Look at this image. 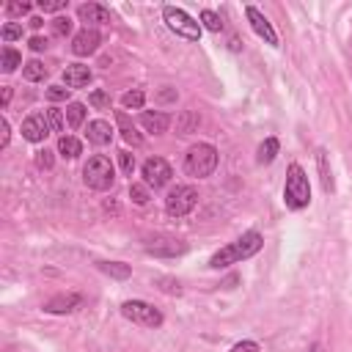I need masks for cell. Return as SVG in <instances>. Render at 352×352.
<instances>
[{
	"label": "cell",
	"mask_w": 352,
	"mask_h": 352,
	"mask_svg": "<svg viewBox=\"0 0 352 352\" xmlns=\"http://www.w3.org/2000/svg\"><path fill=\"white\" fill-rule=\"evenodd\" d=\"M261 248H264L261 231L250 228V231L239 234L234 242H228V245H223L220 250H214L212 258H209V270H226V267H231V264L248 261V258H253Z\"/></svg>",
	"instance_id": "1"
},
{
	"label": "cell",
	"mask_w": 352,
	"mask_h": 352,
	"mask_svg": "<svg viewBox=\"0 0 352 352\" xmlns=\"http://www.w3.org/2000/svg\"><path fill=\"white\" fill-rule=\"evenodd\" d=\"M283 204L289 212H302L311 204V182L308 173L300 162H292L286 168V182H283Z\"/></svg>",
	"instance_id": "2"
},
{
	"label": "cell",
	"mask_w": 352,
	"mask_h": 352,
	"mask_svg": "<svg viewBox=\"0 0 352 352\" xmlns=\"http://www.w3.org/2000/svg\"><path fill=\"white\" fill-rule=\"evenodd\" d=\"M220 165V151L201 140V143H192L184 154V173L192 176V179H209Z\"/></svg>",
	"instance_id": "3"
},
{
	"label": "cell",
	"mask_w": 352,
	"mask_h": 352,
	"mask_svg": "<svg viewBox=\"0 0 352 352\" xmlns=\"http://www.w3.org/2000/svg\"><path fill=\"white\" fill-rule=\"evenodd\" d=\"M82 184L96 190V192H104L116 184V165L110 162V157L104 154H91L82 165Z\"/></svg>",
	"instance_id": "4"
},
{
	"label": "cell",
	"mask_w": 352,
	"mask_h": 352,
	"mask_svg": "<svg viewBox=\"0 0 352 352\" xmlns=\"http://www.w3.org/2000/svg\"><path fill=\"white\" fill-rule=\"evenodd\" d=\"M162 22H165V28L170 30V33H176L179 38H184V41H201V33H204V28H201V22L195 19V16H190L184 8H179V6H162Z\"/></svg>",
	"instance_id": "5"
},
{
	"label": "cell",
	"mask_w": 352,
	"mask_h": 352,
	"mask_svg": "<svg viewBox=\"0 0 352 352\" xmlns=\"http://www.w3.org/2000/svg\"><path fill=\"white\" fill-rule=\"evenodd\" d=\"M118 311H121V316H124L126 322L140 324V327H148V330H157V327H162V322H165L162 311L154 308V305L146 302V300H124Z\"/></svg>",
	"instance_id": "6"
},
{
	"label": "cell",
	"mask_w": 352,
	"mask_h": 352,
	"mask_svg": "<svg viewBox=\"0 0 352 352\" xmlns=\"http://www.w3.org/2000/svg\"><path fill=\"white\" fill-rule=\"evenodd\" d=\"M198 206V190L192 184H173L165 195V212L170 217H187Z\"/></svg>",
	"instance_id": "7"
},
{
	"label": "cell",
	"mask_w": 352,
	"mask_h": 352,
	"mask_svg": "<svg viewBox=\"0 0 352 352\" xmlns=\"http://www.w3.org/2000/svg\"><path fill=\"white\" fill-rule=\"evenodd\" d=\"M140 176H143V184H146L148 190H162V187L170 184L173 170H170L168 160H162V157H148V160L140 165Z\"/></svg>",
	"instance_id": "8"
},
{
	"label": "cell",
	"mask_w": 352,
	"mask_h": 352,
	"mask_svg": "<svg viewBox=\"0 0 352 352\" xmlns=\"http://www.w3.org/2000/svg\"><path fill=\"white\" fill-rule=\"evenodd\" d=\"M245 19H248V25L253 28V33H256L264 44H270V47H280V38H278L275 28H272V22L264 16L261 8H256V6H245Z\"/></svg>",
	"instance_id": "9"
},
{
	"label": "cell",
	"mask_w": 352,
	"mask_h": 352,
	"mask_svg": "<svg viewBox=\"0 0 352 352\" xmlns=\"http://www.w3.org/2000/svg\"><path fill=\"white\" fill-rule=\"evenodd\" d=\"M82 294H77V292H60V294H55V297H50L44 305H41V311L44 314H52V316H60V314H74L77 308H82Z\"/></svg>",
	"instance_id": "10"
},
{
	"label": "cell",
	"mask_w": 352,
	"mask_h": 352,
	"mask_svg": "<svg viewBox=\"0 0 352 352\" xmlns=\"http://www.w3.org/2000/svg\"><path fill=\"white\" fill-rule=\"evenodd\" d=\"M99 44H102V36H99L96 28H82V30H77V33L72 36V52H74L77 58L94 55V52L99 50Z\"/></svg>",
	"instance_id": "11"
},
{
	"label": "cell",
	"mask_w": 352,
	"mask_h": 352,
	"mask_svg": "<svg viewBox=\"0 0 352 352\" xmlns=\"http://www.w3.org/2000/svg\"><path fill=\"white\" fill-rule=\"evenodd\" d=\"M19 132H22V138H25L28 143H44V140H47V135H50L52 129H50V124H47V116H44V113H30V116L22 121Z\"/></svg>",
	"instance_id": "12"
},
{
	"label": "cell",
	"mask_w": 352,
	"mask_h": 352,
	"mask_svg": "<svg viewBox=\"0 0 352 352\" xmlns=\"http://www.w3.org/2000/svg\"><path fill=\"white\" fill-rule=\"evenodd\" d=\"M60 80L69 91H77V88H85L94 80V72L85 63H66L63 72H60Z\"/></svg>",
	"instance_id": "13"
},
{
	"label": "cell",
	"mask_w": 352,
	"mask_h": 352,
	"mask_svg": "<svg viewBox=\"0 0 352 352\" xmlns=\"http://www.w3.org/2000/svg\"><path fill=\"white\" fill-rule=\"evenodd\" d=\"M77 19L85 22V28H96V25H110V11L102 3H80L77 6Z\"/></svg>",
	"instance_id": "14"
},
{
	"label": "cell",
	"mask_w": 352,
	"mask_h": 352,
	"mask_svg": "<svg viewBox=\"0 0 352 352\" xmlns=\"http://www.w3.org/2000/svg\"><path fill=\"white\" fill-rule=\"evenodd\" d=\"M146 253H151V256H182V253H187V242H182L176 236H157V239H148Z\"/></svg>",
	"instance_id": "15"
},
{
	"label": "cell",
	"mask_w": 352,
	"mask_h": 352,
	"mask_svg": "<svg viewBox=\"0 0 352 352\" xmlns=\"http://www.w3.org/2000/svg\"><path fill=\"white\" fill-rule=\"evenodd\" d=\"M140 126L148 135H165L168 126H170V116L162 113V110H143L140 113Z\"/></svg>",
	"instance_id": "16"
},
{
	"label": "cell",
	"mask_w": 352,
	"mask_h": 352,
	"mask_svg": "<svg viewBox=\"0 0 352 352\" xmlns=\"http://www.w3.org/2000/svg\"><path fill=\"white\" fill-rule=\"evenodd\" d=\"M113 126H110V121H104V118H94V121H88V126H85V138H88V143L91 146H107L110 140H113Z\"/></svg>",
	"instance_id": "17"
},
{
	"label": "cell",
	"mask_w": 352,
	"mask_h": 352,
	"mask_svg": "<svg viewBox=\"0 0 352 352\" xmlns=\"http://www.w3.org/2000/svg\"><path fill=\"white\" fill-rule=\"evenodd\" d=\"M116 126H118V132H121L124 143H129V146H143V135H140V132H138V126L126 118V113H124V110H116Z\"/></svg>",
	"instance_id": "18"
},
{
	"label": "cell",
	"mask_w": 352,
	"mask_h": 352,
	"mask_svg": "<svg viewBox=\"0 0 352 352\" xmlns=\"http://www.w3.org/2000/svg\"><path fill=\"white\" fill-rule=\"evenodd\" d=\"M278 151H280V140L270 135V138H264V140L258 143V148H256V162H258V165H272L275 157H278Z\"/></svg>",
	"instance_id": "19"
},
{
	"label": "cell",
	"mask_w": 352,
	"mask_h": 352,
	"mask_svg": "<svg viewBox=\"0 0 352 352\" xmlns=\"http://www.w3.org/2000/svg\"><path fill=\"white\" fill-rule=\"evenodd\" d=\"M316 170H319L322 190L324 192H333L336 190V182H333V170H330V160H327V151L324 148H316Z\"/></svg>",
	"instance_id": "20"
},
{
	"label": "cell",
	"mask_w": 352,
	"mask_h": 352,
	"mask_svg": "<svg viewBox=\"0 0 352 352\" xmlns=\"http://www.w3.org/2000/svg\"><path fill=\"white\" fill-rule=\"evenodd\" d=\"M96 270L104 272V275L113 278V280H126V278H132V267L124 264V261H96Z\"/></svg>",
	"instance_id": "21"
},
{
	"label": "cell",
	"mask_w": 352,
	"mask_h": 352,
	"mask_svg": "<svg viewBox=\"0 0 352 352\" xmlns=\"http://www.w3.org/2000/svg\"><path fill=\"white\" fill-rule=\"evenodd\" d=\"M16 66H25V63H22V52L14 50L11 44H6V47L0 50V72H3V74H11V72H16Z\"/></svg>",
	"instance_id": "22"
},
{
	"label": "cell",
	"mask_w": 352,
	"mask_h": 352,
	"mask_svg": "<svg viewBox=\"0 0 352 352\" xmlns=\"http://www.w3.org/2000/svg\"><path fill=\"white\" fill-rule=\"evenodd\" d=\"M58 154L63 160H77L82 154V143L74 138V135H60L58 138Z\"/></svg>",
	"instance_id": "23"
},
{
	"label": "cell",
	"mask_w": 352,
	"mask_h": 352,
	"mask_svg": "<svg viewBox=\"0 0 352 352\" xmlns=\"http://www.w3.org/2000/svg\"><path fill=\"white\" fill-rule=\"evenodd\" d=\"M198 124H201L198 110H182V116L176 118V132L179 135H190V132L198 129Z\"/></svg>",
	"instance_id": "24"
},
{
	"label": "cell",
	"mask_w": 352,
	"mask_h": 352,
	"mask_svg": "<svg viewBox=\"0 0 352 352\" xmlns=\"http://www.w3.org/2000/svg\"><path fill=\"white\" fill-rule=\"evenodd\" d=\"M143 104H146V91L143 88H132V91L121 94V107L124 110H143Z\"/></svg>",
	"instance_id": "25"
},
{
	"label": "cell",
	"mask_w": 352,
	"mask_h": 352,
	"mask_svg": "<svg viewBox=\"0 0 352 352\" xmlns=\"http://www.w3.org/2000/svg\"><path fill=\"white\" fill-rule=\"evenodd\" d=\"M22 77L28 80V82H41L44 77H47V66L41 63V60H36V58H30L25 66H22Z\"/></svg>",
	"instance_id": "26"
},
{
	"label": "cell",
	"mask_w": 352,
	"mask_h": 352,
	"mask_svg": "<svg viewBox=\"0 0 352 352\" xmlns=\"http://www.w3.org/2000/svg\"><path fill=\"white\" fill-rule=\"evenodd\" d=\"M63 113H66L69 126H72V129H80V126H82V121H85V113H88V110H85V104H82V102H69Z\"/></svg>",
	"instance_id": "27"
},
{
	"label": "cell",
	"mask_w": 352,
	"mask_h": 352,
	"mask_svg": "<svg viewBox=\"0 0 352 352\" xmlns=\"http://www.w3.org/2000/svg\"><path fill=\"white\" fill-rule=\"evenodd\" d=\"M198 22H201V28H206L209 33H220V30H223V16H220L217 11H212V8H204V11L198 14Z\"/></svg>",
	"instance_id": "28"
},
{
	"label": "cell",
	"mask_w": 352,
	"mask_h": 352,
	"mask_svg": "<svg viewBox=\"0 0 352 352\" xmlns=\"http://www.w3.org/2000/svg\"><path fill=\"white\" fill-rule=\"evenodd\" d=\"M129 198H132V204L146 206V204L151 201V190H148L143 182H132V184H129Z\"/></svg>",
	"instance_id": "29"
},
{
	"label": "cell",
	"mask_w": 352,
	"mask_h": 352,
	"mask_svg": "<svg viewBox=\"0 0 352 352\" xmlns=\"http://www.w3.org/2000/svg\"><path fill=\"white\" fill-rule=\"evenodd\" d=\"M88 104L94 107V110H110V104H113V99H110V94L107 91H91L88 94Z\"/></svg>",
	"instance_id": "30"
},
{
	"label": "cell",
	"mask_w": 352,
	"mask_h": 352,
	"mask_svg": "<svg viewBox=\"0 0 352 352\" xmlns=\"http://www.w3.org/2000/svg\"><path fill=\"white\" fill-rule=\"evenodd\" d=\"M47 124H50V129L52 132H63V124H66V113L63 110H58V107H47Z\"/></svg>",
	"instance_id": "31"
},
{
	"label": "cell",
	"mask_w": 352,
	"mask_h": 352,
	"mask_svg": "<svg viewBox=\"0 0 352 352\" xmlns=\"http://www.w3.org/2000/svg\"><path fill=\"white\" fill-rule=\"evenodd\" d=\"M154 286H157L160 292H165V294H182V283H179L176 278H168V275L157 278V280H154Z\"/></svg>",
	"instance_id": "32"
},
{
	"label": "cell",
	"mask_w": 352,
	"mask_h": 352,
	"mask_svg": "<svg viewBox=\"0 0 352 352\" xmlns=\"http://www.w3.org/2000/svg\"><path fill=\"white\" fill-rule=\"evenodd\" d=\"M0 38H3V44H11V41L22 38V25H16V22H6L3 30H0Z\"/></svg>",
	"instance_id": "33"
},
{
	"label": "cell",
	"mask_w": 352,
	"mask_h": 352,
	"mask_svg": "<svg viewBox=\"0 0 352 352\" xmlns=\"http://www.w3.org/2000/svg\"><path fill=\"white\" fill-rule=\"evenodd\" d=\"M72 28H74L72 16H63V14H58V16L52 19V30H55V36H69V33H72Z\"/></svg>",
	"instance_id": "34"
},
{
	"label": "cell",
	"mask_w": 352,
	"mask_h": 352,
	"mask_svg": "<svg viewBox=\"0 0 352 352\" xmlns=\"http://www.w3.org/2000/svg\"><path fill=\"white\" fill-rule=\"evenodd\" d=\"M118 165H121V173L124 176H132L135 173V154L126 151V148H121L118 151Z\"/></svg>",
	"instance_id": "35"
},
{
	"label": "cell",
	"mask_w": 352,
	"mask_h": 352,
	"mask_svg": "<svg viewBox=\"0 0 352 352\" xmlns=\"http://www.w3.org/2000/svg\"><path fill=\"white\" fill-rule=\"evenodd\" d=\"M44 14H58V11H66L69 8V0H38L36 3Z\"/></svg>",
	"instance_id": "36"
},
{
	"label": "cell",
	"mask_w": 352,
	"mask_h": 352,
	"mask_svg": "<svg viewBox=\"0 0 352 352\" xmlns=\"http://www.w3.org/2000/svg\"><path fill=\"white\" fill-rule=\"evenodd\" d=\"M69 88L66 85H47V91H44V96L50 99V102H66L69 99Z\"/></svg>",
	"instance_id": "37"
},
{
	"label": "cell",
	"mask_w": 352,
	"mask_h": 352,
	"mask_svg": "<svg viewBox=\"0 0 352 352\" xmlns=\"http://www.w3.org/2000/svg\"><path fill=\"white\" fill-rule=\"evenodd\" d=\"M55 151H50V148H38L36 151V168L38 170H50L52 165H55V157H52Z\"/></svg>",
	"instance_id": "38"
},
{
	"label": "cell",
	"mask_w": 352,
	"mask_h": 352,
	"mask_svg": "<svg viewBox=\"0 0 352 352\" xmlns=\"http://www.w3.org/2000/svg\"><path fill=\"white\" fill-rule=\"evenodd\" d=\"M30 3H6V16H25V14H30Z\"/></svg>",
	"instance_id": "39"
},
{
	"label": "cell",
	"mask_w": 352,
	"mask_h": 352,
	"mask_svg": "<svg viewBox=\"0 0 352 352\" xmlns=\"http://www.w3.org/2000/svg\"><path fill=\"white\" fill-rule=\"evenodd\" d=\"M228 352H261V346H258V341H253V338H242V341H236Z\"/></svg>",
	"instance_id": "40"
},
{
	"label": "cell",
	"mask_w": 352,
	"mask_h": 352,
	"mask_svg": "<svg viewBox=\"0 0 352 352\" xmlns=\"http://www.w3.org/2000/svg\"><path fill=\"white\" fill-rule=\"evenodd\" d=\"M8 143H11V124H8V118L3 116V118H0V148H8Z\"/></svg>",
	"instance_id": "41"
},
{
	"label": "cell",
	"mask_w": 352,
	"mask_h": 352,
	"mask_svg": "<svg viewBox=\"0 0 352 352\" xmlns=\"http://www.w3.org/2000/svg\"><path fill=\"white\" fill-rule=\"evenodd\" d=\"M28 47H30L33 52H44V50L50 47V41H47L44 36H30V41H28Z\"/></svg>",
	"instance_id": "42"
},
{
	"label": "cell",
	"mask_w": 352,
	"mask_h": 352,
	"mask_svg": "<svg viewBox=\"0 0 352 352\" xmlns=\"http://www.w3.org/2000/svg\"><path fill=\"white\" fill-rule=\"evenodd\" d=\"M11 96H14V88L11 85H3V99H0V110H6L11 104Z\"/></svg>",
	"instance_id": "43"
},
{
	"label": "cell",
	"mask_w": 352,
	"mask_h": 352,
	"mask_svg": "<svg viewBox=\"0 0 352 352\" xmlns=\"http://www.w3.org/2000/svg\"><path fill=\"white\" fill-rule=\"evenodd\" d=\"M157 102H176V88H165L157 94Z\"/></svg>",
	"instance_id": "44"
},
{
	"label": "cell",
	"mask_w": 352,
	"mask_h": 352,
	"mask_svg": "<svg viewBox=\"0 0 352 352\" xmlns=\"http://www.w3.org/2000/svg\"><path fill=\"white\" fill-rule=\"evenodd\" d=\"M28 25H30V28H41V25H44V19H41V16H30V19H28Z\"/></svg>",
	"instance_id": "45"
},
{
	"label": "cell",
	"mask_w": 352,
	"mask_h": 352,
	"mask_svg": "<svg viewBox=\"0 0 352 352\" xmlns=\"http://www.w3.org/2000/svg\"><path fill=\"white\" fill-rule=\"evenodd\" d=\"M305 352H324V346H322V344H319V341H316V344H311V346H308V349H305Z\"/></svg>",
	"instance_id": "46"
},
{
	"label": "cell",
	"mask_w": 352,
	"mask_h": 352,
	"mask_svg": "<svg viewBox=\"0 0 352 352\" xmlns=\"http://www.w3.org/2000/svg\"><path fill=\"white\" fill-rule=\"evenodd\" d=\"M239 47H242V44H239V38H236V36H231V50H234V52H236V50H239Z\"/></svg>",
	"instance_id": "47"
}]
</instances>
